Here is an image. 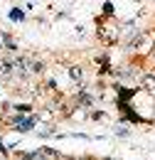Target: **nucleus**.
<instances>
[{
  "instance_id": "obj_5",
  "label": "nucleus",
  "mask_w": 155,
  "mask_h": 160,
  "mask_svg": "<svg viewBox=\"0 0 155 160\" xmlns=\"http://www.w3.org/2000/svg\"><path fill=\"white\" fill-rule=\"evenodd\" d=\"M10 18H12V20H22V12H20V10H12Z\"/></svg>"
},
{
  "instance_id": "obj_4",
  "label": "nucleus",
  "mask_w": 155,
  "mask_h": 160,
  "mask_svg": "<svg viewBox=\"0 0 155 160\" xmlns=\"http://www.w3.org/2000/svg\"><path fill=\"white\" fill-rule=\"evenodd\" d=\"M116 136H123V138H126V136H128V128H121V126H116Z\"/></svg>"
},
{
  "instance_id": "obj_6",
  "label": "nucleus",
  "mask_w": 155,
  "mask_h": 160,
  "mask_svg": "<svg viewBox=\"0 0 155 160\" xmlns=\"http://www.w3.org/2000/svg\"><path fill=\"white\" fill-rule=\"evenodd\" d=\"M106 160H113V158H106Z\"/></svg>"
},
{
  "instance_id": "obj_2",
  "label": "nucleus",
  "mask_w": 155,
  "mask_h": 160,
  "mask_svg": "<svg viewBox=\"0 0 155 160\" xmlns=\"http://www.w3.org/2000/svg\"><path fill=\"white\" fill-rule=\"evenodd\" d=\"M77 103H79V106H84V108H91V106H94V99H91L89 94H79Z\"/></svg>"
},
{
  "instance_id": "obj_3",
  "label": "nucleus",
  "mask_w": 155,
  "mask_h": 160,
  "mask_svg": "<svg viewBox=\"0 0 155 160\" xmlns=\"http://www.w3.org/2000/svg\"><path fill=\"white\" fill-rule=\"evenodd\" d=\"M72 79L77 81V84H79V81H81V79H84V72H81L79 67H72Z\"/></svg>"
},
{
  "instance_id": "obj_1",
  "label": "nucleus",
  "mask_w": 155,
  "mask_h": 160,
  "mask_svg": "<svg viewBox=\"0 0 155 160\" xmlns=\"http://www.w3.org/2000/svg\"><path fill=\"white\" fill-rule=\"evenodd\" d=\"M35 123H37V116H18V118H12V128H18V131H30V128H35Z\"/></svg>"
}]
</instances>
